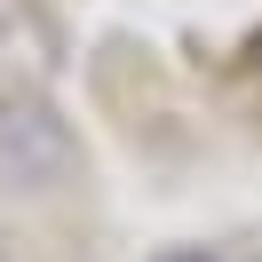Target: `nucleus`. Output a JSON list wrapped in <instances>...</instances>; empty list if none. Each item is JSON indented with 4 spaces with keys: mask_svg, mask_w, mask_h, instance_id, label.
Masks as SVG:
<instances>
[{
    "mask_svg": "<svg viewBox=\"0 0 262 262\" xmlns=\"http://www.w3.org/2000/svg\"><path fill=\"white\" fill-rule=\"evenodd\" d=\"M72 167H80V143L64 112L40 88L0 80V191H56Z\"/></svg>",
    "mask_w": 262,
    "mask_h": 262,
    "instance_id": "1",
    "label": "nucleus"
},
{
    "mask_svg": "<svg viewBox=\"0 0 262 262\" xmlns=\"http://www.w3.org/2000/svg\"><path fill=\"white\" fill-rule=\"evenodd\" d=\"M159 262H230V254H214V246H175V254H159Z\"/></svg>",
    "mask_w": 262,
    "mask_h": 262,
    "instance_id": "2",
    "label": "nucleus"
},
{
    "mask_svg": "<svg viewBox=\"0 0 262 262\" xmlns=\"http://www.w3.org/2000/svg\"><path fill=\"white\" fill-rule=\"evenodd\" d=\"M0 262H16V254H8V246H0Z\"/></svg>",
    "mask_w": 262,
    "mask_h": 262,
    "instance_id": "3",
    "label": "nucleus"
}]
</instances>
